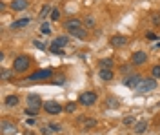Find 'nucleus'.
I'll use <instances>...</instances> for the list:
<instances>
[{
	"mask_svg": "<svg viewBox=\"0 0 160 135\" xmlns=\"http://www.w3.org/2000/svg\"><path fill=\"white\" fill-rule=\"evenodd\" d=\"M49 77H53L51 70H38L29 77V80H44V79H49Z\"/></svg>",
	"mask_w": 160,
	"mask_h": 135,
	"instance_id": "0eeeda50",
	"label": "nucleus"
},
{
	"mask_svg": "<svg viewBox=\"0 0 160 135\" xmlns=\"http://www.w3.org/2000/svg\"><path fill=\"white\" fill-rule=\"evenodd\" d=\"M38 113V110H33V108H26V115H29V117H33V115Z\"/></svg>",
	"mask_w": 160,
	"mask_h": 135,
	"instance_id": "c85d7f7f",
	"label": "nucleus"
},
{
	"mask_svg": "<svg viewBox=\"0 0 160 135\" xmlns=\"http://www.w3.org/2000/svg\"><path fill=\"white\" fill-rule=\"evenodd\" d=\"M142 80H144V79H142V75H131L129 79H126V80H124V84H126L128 88H135V90H137V86H138Z\"/></svg>",
	"mask_w": 160,
	"mask_h": 135,
	"instance_id": "9d476101",
	"label": "nucleus"
},
{
	"mask_svg": "<svg viewBox=\"0 0 160 135\" xmlns=\"http://www.w3.org/2000/svg\"><path fill=\"white\" fill-rule=\"evenodd\" d=\"M68 42H69V39H68V37H58V39H55V40L51 42L49 51L53 53V55H62V49H60V48L68 46Z\"/></svg>",
	"mask_w": 160,
	"mask_h": 135,
	"instance_id": "7ed1b4c3",
	"label": "nucleus"
},
{
	"mask_svg": "<svg viewBox=\"0 0 160 135\" xmlns=\"http://www.w3.org/2000/svg\"><path fill=\"white\" fill-rule=\"evenodd\" d=\"M40 33L42 35H51V28L48 22H42V26H40Z\"/></svg>",
	"mask_w": 160,
	"mask_h": 135,
	"instance_id": "aec40b11",
	"label": "nucleus"
},
{
	"mask_svg": "<svg viewBox=\"0 0 160 135\" xmlns=\"http://www.w3.org/2000/svg\"><path fill=\"white\" fill-rule=\"evenodd\" d=\"M28 68H29V57L18 55V57L15 59V62H13V70L18 71V73H24V71H28Z\"/></svg>",
	"mask_w": 160,
	"mask_h": 135,
	"instance_id": "f03ea898",
	"label": "nucleus"
},
{
	"mask_svg": "<svg viewBox=\"0 0 160 135\" xmlns=\"http://www.w3.org/2000/svg\"><path fill=\"white\" fill-rule=\"evenodd\" d=\"M106 106H108V108H117V106H118V101L113 99V97H109V99L106 101Z\"/></svg>",
	"mask_w": 160,
	"mask_h": 135,
	"instance_id": "4be33fe9",
	"label": "nucleus"
},
{
	"mask_svg": "<svg viewBox=\"0 0 160 135\" xmlns=\"http://www.w3.org/2000/svg\"><path fill=\"white\" fill-rule=\"evenodd\" d=\"M42 106V99H40L37 93H29L28 95V108H33V110H40Z\"/></svg>",
	"mask_w": 160,
	"mask_h": 135,
	"instance_id": "423d86ee",
	"label": "nucleus"
},
{
	"mask_svg": "<svg viewBox=\"0 0 160 135\" xmlns=\"http://www.w3.org/2000/svg\"><path fill=\"white\" fill-rule=\"evenodd\" d=\"M111 66H113L111 59H102L100 60V70H111Z\"/></svg>",
	"mask_w": 160,
	"mask_h": 135,
	"instance_id": "a211bd4d",
	"label": "nucleus"
},
{
	"mask_svg": "<svg viewBox=\"0 0 160 135\" xmlns=\"http://www.w3.org/2000/svg\"><path fill=\"white\" fill-rule=\"evenodd\" d=\"M15 132H17L15 124H11V122H8V121H4V122H2V133H4V135H13Z\"/></svg>",
	"mask_w": 160,
	"mask_h": 135,
	"instance_id": "ddd939ff",
	"label": "nucleus"
},
{
	"mask_svg": "<svg viewBox=\"0 0 160 135\" xmlns=\"http://www.w3.org/2000/svg\"><path fill=\"white\" fill-rule=\"evenodd\" d=\"M122 122H124V124L126 126H131V124H135V117H124V121H122Z\"/></svg>",
	"mask_w": 160,
	"mask_h": 135,
	"instance_id": "393cba45",
	"label": "nucleus"
},
{
	"mask_svg": "<svg viewBox=\"0 0 160 135\" xmlns=\"http://www.w3.org/2000/svg\"><path fill=\"white\" fill-rule=\"evenodd\" d=\"M49 128H51V132H60V126L58 124H51Z\"/></svg>",
	"mask_w": 160,
	"mask_h": 135,
	"instance_id": "2f4dec72",
	"label": "nucleus"
},
{
	"mask_svg": "<svg viewBox=\"0 0 160 135\" xmlns=\"http://www.w3.org/2000/svg\"><path fill=\"white\" fill-rule=\"evenodd\" d=\"M33 44H35V48H38V49H46V46H44V42H40V40H33Z\"/></svg>",
	"mask_w": 160,
	"mask_h": 135,
	"instance_id": "cd10ccee",
	"label": "nucleus"
},
{
	"mask_svg": "<svg viewBox=\"0 0 160 135\" xmlns=\"http://www.w3.org/2000/svg\"><path fill=\"white\" fill-rule=\"evenodd\" d=\"M9 75H11L9 70H2V79H4V80H8V79H9Z\"/></svg>",
	"mask_w": 160,
	"mask_h": 135,
	"instance_id": "c756f323",
	"label": "nucleus"
},
{
	"mask_svg": "<svg viewBox=\"0 0 160 135\" xmlns=\"http://www.w3.org/2000/svg\"><path fill=\"white\" fill-rule=\"evenodd\" d=\"M86 24H88L89 28H93V26H95V18H93V17H88V18H86Z\"/></svg>",
	"mask_w": 160,
	"mask_h": 135,
	"instance_id": "7c9ffc66",
	"label": "nucleus"
},
{
	"mask_svg": "<svg viewBox=\"0 0 160 135\" xmlns=\"http://www.w3.org/2000/svg\"><path fill=\"white\" fill-rule=\"evenodd\" d=\"M58 18H60V11L58 9H53V11H51V20L57 22Z\"/></svg>",
	"mask_w": 160,
	"mask_h": 135,
	"instance_id": "a878e982",
	"label": "nucleus"
},
{
	"mask_svg": "<svg viewBox=\"0 0 160 135\" xmlns=\"http://www.w3.org/2000/svg\"><path fill=\"white\" fill-rule=\"evenodd\" d=\"M17 104H18V97H17V95L6 97V106H17Z\"/></svg>",
	"mask_w": 160,
	"mask_h": 135,
	"instance_id": "6ab92c4d",
	"label": "nucleus"
},
{
	"mask_svg": "<svg viewBox=\"0 0 160 135\" xmlns=\"http://www.w3.org/2000/svg\"><path fill=\"white\" fill-rule=\"evenodd\" d=\"M153 24H160V17L155 15V17H153Z\"/></svg>",
	"mask_w": 160,
	"mask_h": 135,
	"instance_id": "72a5a7b5",
	"label": "nucleus"
},
{
	"mask_svg": "<svg viewBox=\"0 0 160 135\" xmlns=\"http://www.w3.org/2000/svg\"><path fill=\"white\" fill-rule=\"evenodd\" d=\"M31 24V18L29 17H22L18 20L11 22V29H22V28H26V26H29Z\"/></svg>",
	"mask_w": 160,
	"mask_h": 135,
	"instance_id": "6e6552de",
	"label": "nucleus"
},
{
	"mask_svg": "<svg viewBox=\"0 0 160 135\" xmlns=\"http://www.w3.org/2000/svg\"><path fill=\"white\" fill-rule=\"evenodd\" d=\"M146 60H148V55L144 51H137V53H133V57H131V62L135 66H142Z\"/></svg>",
	"mask_w": 160,
	"mask_h": 135,
	"instance_id": "1a4fd4ad",
	"label": "nucleus"
},
{
	"mask_svg": "<svg viewBox=\"0 0 160 135\" xmlns=\"http://www.w3.org/2000/svg\"><path fill=\"white\" fill-rule=\"evenodd\" d=\"M75 110H77V106H75V102H69L68 106H66V108H64V112H68V113H73Z\"/></svg>",
	"mask_w": 160,
	"mask_h": 135,
	"instance_id": "b1692460",
	"label": "nucleus"
},
{
	"mask_svg": "<svg viewBox=\"0 0 160 135\" xmlns=\"http://www.w3.org/2000/svg\"><path fill=\"white\" fill-rule=\"evenodd\" d=\"M126 44H128V39L122 37V35H117V37L111 39V46H113V48H124Z\"/></svg>",
	"mask_w": 160,
	"mask_h": 135,
	"instance_id": "f8f14e48",
	"label": "nucleus"
},
{
	"mask_svg": "<svg viewBox=\"0 0 160 135\" xmlns=\"http://www.w3.org/2000/svg\"><path fill=\"white\" fill-rule=\"evenodd\" d=\"M78 102L82 106H93V104L97 102V93H93V91H86V93H82L78 97Z\"/></svg>",
	"mask_w": 160,
	"mask_h": 135,
	"instance_id": "20e7f679",
	"label": "nucleus"
},
{
	"mask_svg": "<svg viewBox=\"0 0 160 135\" xmlns=\"http://www.w3.org/2000/svg\"><path fill=\"white\" fill-rule=\"evenodd\" d=\"M155 48H157V49H158V48H160V40L157 42V44H155Z\"/></svg>",
	"mask_w": 160,
	"mask_h": 135,
	"instance_id": "c9c22d12",
	"label": "nucleus"
},
{
	"mask_svg": "<svg viewBox=\"0 0 160 135\" xmlns=\"http://www.w3.org/2000/svg\"><path fill=\"white\" fill-rule=\"evenodd\" d=\"M49 6H46V8H44V9H40V18H46V17H48V15H49Z\"/></svg>",
	"mask_w": 160,
	"mask_h": 135,
	"instance_id": "bb28decb",
	"label": "nucleus"
},
{
	"mask_svg": "<svg viewBox=\"0 0 160 135\" xmlns=\"http://www.w3.org/2000/svg\"><path fill=\"white\" fill-rule=\"evenodd\" d=\"M78 28H82V24H80L77 18H71V20L66 22V29L68 31H73V29H78Z\"/></svg>",
	"mask_w": 160,
	"mask_h": 135,
	"instance_id": "4468645a",
	"label": "nucleus"
},
{
	"mask_svg": "<svg viewBox=\"0 0 160 135\" xmlns=\"http://www.w3.org/2000/svg\"><path fill=\"white\" fill-rule=\"evenodd\" d=\"M148 39H149V40H157V35H155V33H148Z\"/></svg>",
	"mask_w": 160,
	"mask_h": 135,
	"instance_id": "473e14b6",
	"label": "nucleus"
},
{
	"mask_svg": "<svg viewBox=\"0 0 160 135\" xmlns=\"http://www.w3.org/2000/svg\"><path fill=\"white\" fill-rule=\"evenodd\" d=\"M26 122H28V124H29V126H33V124H35V119H28Z\"/></svg>",
	"mask_w": 160,
	"mask_h": 135,
	"instance_id": "f704fd0d",
	"label": "nucleus"
},
{
	"mask_svg": "<svg viewBox=\"0 0 160 135\" xmlns=\"http://www.w3.org/2000/svg\"><path fill=\"white\" fill-rule=\"evenodd\" d=\"M28 6H29L28 0H13L11 2V9L13 11H24V9H28Z\"/></svg>",
	"mask_w": 160,
	"mask_h": 135,
	"instance_id": "9b49d317",
	"label": "nucleus"
},
{
	"mask_svg": "<svg viewBox=\"0 0 160 135\" xmlns=\"http://www.w3.org/2000/svg\"><path fill=\"white\" fill-rule=\"evenodd\" d=\"M80 121H84V126H86V128H93V126H97V121H95V119H80Z\"/></svg>",
	"mask_w": 160,
	"mask_h": 135,
	"instance_id": "412c9836",
	"label": "nucleus"
},
{
	"mask_svg": "<svg viewBox=\"0 0 160 135\" xmlns=\"http://www.w3.org/2000/svg\"><path fill=\"white\" fill-rule=\"evenodd\" d=\"M71 33V37H75V39H80V40H84L86 39V29L84 28H78V29H73V31H69Z\"/></svg>",
	"mask_w": 160,
	"mask_h": 135,
	"instance_id": "2eb2a0df",
	"label": "nucleus"
},
{
	"mask_svg": "<svg viewBox=\"0 0 160 135\" xmlns=\"http://www.w3.org/2000/svg\"><path fill=\"white\" fill-rule=\"evenodd\" d=\"M98 77L102 80H111L113 79V71L111 70H98Z\"/></svg>",
	"mask_w": 160,
	"mask_h": 135,
	"instance_id": "dca6fc26",
	"label": "nucleus"
},
{
	"mask_svg": "<svg viewBox=\"0 0 160 135\" xmlns=\"http://www.w3.org/2000/svg\"><path fill=\"white\" fill-rule=\"evenodd\" d=\"M151 75H153V79H160V66H155L151 70Z\"/></svg>",
	"mask_w": 160,
	"mask_h": 135,
	"instance_id": "5701e85b",
	"label": "nucleus"
},
{
	"mask_svg": "<svg viewBox=\"0 0 160 135\" xmlns=\"http://www.w3.org/2000/svg\"><path fill=\"white\" fill-rule=\"evenodd\" d=\"M155 90H157V79H144L137 86V93H149Z\"/></svg>",
	"mask_w": 160,
	"mask_h": 135,
	"instance_id": "f257e3e1",
	"label": "nucleus"
},
{
	"mask_svg": "<svg viewBox=\"0 0 160 135\" xmlns=\"http://www.w3.org/2000/svg\"><path fill=\"white\" fill-rule=\"evenodd\" d=\"M146 130H148V122H146V121H140V122L135 124V133L140 135V133H144Z\"/></svg>",
	"mask_w": 160,
	"mask_h": 135,
	"instance_id": "f3484780",
	"label": "nucleus"
},
{
	"mask_svg": "<svg viewBox=\"0 0 160 135\" xmlns=\"http://www.w3.org/2000/svg\"><path fill=\"white\" fill-rule=\"evenodd\" d=\"M44 110H46L49 115H57V113H60L64 108H62V106H60L57 101H48V102L44 104Z\"/></svg>",
	"mask_w": 160,
	"mask_h": 135,
	"instance_id": "39448f33",
	"label": "nucleus"
}]
</instances>
